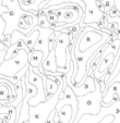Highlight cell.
I'll return each instance as SVG.
<instances>
[{
    "mask_svg": "<svg viewBox=\"0 0 120 123\" xmlns=\"http://www.w3.org/2000/svg\"><path fill=\"white\" fill-rule=\"evenodd\" d=\"M103 100V93L100 89V86L96 81V88L93 93H90L83 97H78L79 101V109L76 117L74 119L73 123H78L79 120L82 118L83 114H98L100 107H102Z\"/></svg>",
    "mask_w": 120,
    "mask_h": 123,
    "instance_id": "obj_1",
    "label": "cell"
},
{
    "mask_svg": "<svg viewBox=\"0 0 120 123\" xmlns=\"http://www.w3.org/2000/svg\"><path fill=\"white\" fill-rule=\"evenodd\" d=\"M28 64V55L25 50H20L15 57L5 60L0 65V76L13 77L19 71Z\"/></svg>",
    "mask_w": 120,
    "mask_h": 123,
    "instance_id": "obj_2",
    "label": "cell"
},
{
    "mask_svg": "<svg viewBox=\"0 0 120 123\" xmlns=\"http://www.w3.org/2000/svg\"><path fill=\"white\" fill-rule=\"evenodd\" d=\"M105 33L100 32V31H96L95 28L91 27H86V30L83 32L82 36L79 38L78 42V50L80 52H85L87 51L90 48L94 47L95 45H97L100 40L104 38Z\"/></svg>",
    "mask_w": 120,
    "mask_h": 123,
    "instance_id": "obj_3",
    "label": "cell"
},
{
    "mask_svg": "<svg viewBox=\"0 0 120 123\" xmlns=\"http://www.w3.org/2000/svg\"><path fill=\"white\" fill-rule=\"evenodd\" d=\"M82 1L85 5V9H84L83 20H82V23H80V26L88 27V25L98 22L105 13L100 12L97 9L96 0H82Z\"/></svg>",
    "mask_w": 120,
    "mask_h": 123,
    "instance_id": "obj_4",
    "label": "cell"
},
{
    "mask_svg": "<svg viewBox=\"0 0 120 123\" xmlns=\"http://www.w3.org/2000/svg\"><path fill=\"white\" fill-rule=\"evenodd\" d=\"M65 105H70L73 109V116L76 117L78 113V109H79V101H78V97L75 96V94L73 93L71 86L65 85L63 88V98L61 100H58L57 105H56V110H60V108L63 107Z\"/></svg>",
    "mask_w": 120,
    "mask_h": 123,
    "instance_id": "obj_5",
    "label": "cell"
},
{
    "mask_svg": "<svg viewBox=\"0 0 120 123\" xmlns=\"http://www.w3.org/2000/svg\"><path fill=\"white\" fill-rule=\"evenodd\" d=\"M37 31L39 32V36L36 40V44H35L33 50H39L44 54V59L48 56L49 54V49H48V38L50 36V34L53 32L51 28H42L38 27V26H35Z\"/></svg>",
    "mask_w": 120,
    "mask_h": 123,
    "instance_id": "obj_6",
    "label": "cell"
},
{
    "mask_svg": "<svg viewBox=\"0 0 120 123\" xmlns=\"http://www.w3.org/2000/svg\"><path fill=\"white\" fill-rule=\"evenodd\" d=\"M73 93L75 94L76 97H83V96L87 95L90 93H93L96 88V80L93 76H87L85 77L83 82L79 86L75 87H71Z\"/></svg>",
    "mask_w": 120,
    "mask_h": 123,
    "instance_id": "obj_7",
    "label": "cell"
},
{
    "mask_svg": "<svg viewBox=\"0 0 120 123\" xmlns=\"http://www.w3.org/2000/svg\"><path fill=\"white\" fill-rule=\"evenodd\" d=\"M40 71H50V72H57L58 67L56 63V54H55V49L51 51H49L48 56L43 60L40 67L38 68Z\"/></svg>",
    "mask_w": 120,
    "mask_h": 123,
    "instance_id": "obj_8",
    "label": "cell"
},
{
    "mask_svg": "<svg viewBox=\"0 0 120 123\" xmlns=\"http://www.w3.org/2000/svg\"><path fill=\"white\" fill-rule=\"evenodd\" d=\"M57 117L60 123H73L75 117L73 116V109L70 105H65L57 111Z\"/></svg>",
    "mask_w": 120,
    "mask_h": 123,
    "instance_id": "obj_9",
    "label": "cell"
},
{
    "mask_svg": "<svg viewBox=\"0 0 120 123\" xmlns=\"http://www.w3.org/2000/svg\"><path fill=\"white\" fill-rule=\"evenodd\" d=\"M44 60V54L39 50H33L28 55V64L31 68H39Z\"/></svg>",
    "mask_w": 120,
    "mask_h": 123,
    "instance_id": "obj_10",
    "label": "cell"
},
{
    "mask_svg": "<svg viewBox=\"0 0 120 123\" xmlns=\"http://www.w3.org/2000/svg\"><path fill=\"white\" fill-rule=\"evenodd\" d=\"M44 88H45V94H46V100H49L58 92L59 86L55 82H53L51 80L46 77V81L44 82Z\"/></svg>",
    "mask_w": 120,
    "mask_h": 123,
    "instance_id": "obj_11",
    "label": "cell"
},
{
    "mask_svg": "<svg viewBox=\"0 0 120 123\" xmlns=\"http://www.w3.org/2000/svg\"><path fill=\"white\" fill-rule=\"evenodd\" d=\"M70 2L79 5L80 7H81V9H83V10L85 9V5H84V2L82 1V0H50L49 2H47L46 5H45V7L43 8V9L48 8V7H51V6H57V5H61V3H70Z\"/></svg>",
    "mask_w": 120,
    "mask_h": 123,
    "instance_id": "obj_12",
    "label": "cell"
},
{
    "mask_svg": "<svg viewBox=\"0 0 120 123\" xmlns=\"http://www.w3.org/2000/svg\"><path fill=\"white\" fill-rule=\"evenodd\" d=\"M20 51V49L18 48L16 45H11L10 47H8L6 50V56H5V60H9V59L13 58L18 55V52Z\"/></svg>",
    "mask_w": 120,
    "mask_h": 123,
    "instance_id": "obj_13",
    "label": "cell"
},
{
    "mask_svg": "<svg viewBox=\"0 0 120 123\" xmlns=\"http://www.w3.org/2000/svg\"><path fill=\"white\" fill-rule=\"evenodd\" d=\"M37 26L42 28H50V23L48 22L46 15L44 14H40L38 16V22H37Z\"/></svg>",
    "mask_w": 120,
    "mask_h": 123,
    "instance_id": "obj_14",
    "label": "cell"
},
{
    "mask_svg": "<svg viewBox=\"0 0 120 123\" xmlns=\"http://www.w3.org/2000/svg\"><path fill=\"white\" fill-rule=\"evenodd\" d=\"M6 21L1 18V15H0V40L2 42L3 38H5V31H6Z\"/></svg>",
    "mask_w": 120,
    "mask_h": 123,
    "instance_id": "obj_15",
    "label": "cell"
},
{
    "mask_svg": "<svg viewBox=\"0 0 120 123\" xmlns=\"http://www.w3.org/2000/svg\"><path fill=\"white\" fill-rule=\"evenodd\" d=\"M107 16H108L109 19H113V18H120V13H119L117 8L113 6V7L107 12Z\"/></svg>",
    "mask_w": 120,
    "mask_h": 123,
    "instance_id": "obj_16",
    "label": "cell"
},
{
    "mask_svg": "<svg viewBox=\"0 0 120 123\" xmlns=\"http://www.w3.org/2000/svg\"><path fill=\"white\" fill-rule=\"evenodd\" d=\"M103 3H104V13H107L115 6V0H105Z\"/></svg>",
    "mask_w": 120,
    "mask_h": 123,
    "instance_id": "obj_17",
    "label": "cell"
},
{
    "mask_svg": "<svg viewBox=\"0 0 120 123\" xmlns=\"http://www.w3.org/2000/svg\"><path fill=\"white\" fill-rule=\"evenodd\" d=\"M56 114H57V110H56V108H53V110L50 111V113H49V116L47 117L46 121H45V123H55V117Z\"/></svg>",
    "mask_w": 120,
    "mask_h": 123,
    "instance_id": "obj_18",
    "label": "cell"
},
{
    "mask_svg": "<svg viewBox=\"0 0 120 123\" xmlns=\"http://www.w3.org/2000/svg\"><path fill=\"white\" fill-rule=\"evenodd\" d=\"M2 43L7 46V48L11 46V35H5V38H3Z\"/></svg>",
    "mask_w": 120,
    "mask_h": 123,
    "instance_id": "obj_19",
    "label": "cell"
},
{
    "mask_svg": "<svg viewBox=\"0 0 120 123\" xmlns=\"http://www.w3.org/2000/svg\"><path fill=\"white\" fill-rule=\"evenodd\" d=\"M47 20H48V22L50 24H55L57 23V16L55 15V14H53V15H49V16H46Z\"/></svg>",
    "mask_w": 120,
    "mask_h": 123,
    "instance_id": "obj_20",
    "label": "cell"
},
{
    "mask_svg": "<svg viewBox=\"0 0 120 123\" xmlns=\"http://www.w3.org/2000/svg\"><path fill=\"white\" fill-rule=\"evenodd\" d=\"M96 7H97V9H98L99 11L104 13V3L100 2V1H98V0H96Z\"/></svg>",
    "mask_w": 120,
    "mask_h": 123,
    "instance_id": "obj_21",
    "label": "cell"
},
{
    "mask_svg": "<svg viewBox=\"0 0 120 123\" xmlns=\"http://www.w3.org/2000/svg\"><path fill=\"white\" fill-rule=\"evenodd\" d=\"M6 50H7V49H5V50H1V51H0V65H1V63H2L3 61H5Z\"/></svg>",
    "mask_w": 120,
    "mask_h": 123,
    "instance_id": "obj_22",
    "label": "cell"
},
{
    "mask_svg": "<svg viewBox=\"0 0 120 123\" xmlns=\"http://www.w3.org/2000/svg\"><path fill=\"white\" fill-rule=\"evenodd\" d=\"M115 7L117 8L119 13H120V0H115Z\"/></svg>",
    "mask_w": 120,
    "mask_h": 123,
    "instance_id": "obj_23",
    "label": "cell"
},
{
    "mask_svg": "<svg viewBox=\"0 0 120 123\" xmlns=\"http://www.w3.org/2000/svg\"><path fill=\"white\" fill-rule=\"evenodd\" d=\"M5 49H7V46H6L3 43H1V44H0V51H1V50H5Z\"/></svg>",
    "mask_w": 120,
    "mask_h": 123,
    "instance_id": "obj_24",
    "label": "cell"
},
{
    "mask_svg": "<svg viewBox=\"0 0 120 123\" xmlns=\"http://www.w3.org/2000/svg\"><path fill=\"white\" fill-rule=\"evenodd\" d=\"M19 1H20V2H22V3H25L27 0H19Z\"/></svg>",
    "mask_w": 120,
    "mask_h": 123,
    "instance_id": "obj_25",
    "label": "cell"
},
{
    "mask_svg": "<svg viewBox=\"0 0 120 123\" xmlns=\"http://www.w3.org/2000/svg\"><path fill=\"white\" fill-rule=\"evenodd\" d=\"M98 1H100V2H104L105 0H98Z\"/></svg>",
    "mask_w": 120,
    "mask_h": 123,
    "instance_id": "obj_26",
    "label": "cell"
},
{
    "mask_svg": "<svg viewBox=\"0 0 120 123\" xmlns=\"http://www.w3.org/2000/svg\"><path fill=\"white\" fill-rule=\"evenodd\" d=\"M1 43H2V42H1V40H0V44H1Z\"/></svg>",
    "mask_w": 120,
    "mask_h": 123,
    "instance_id": "obj_27",
    "label": "cell"
},
{
    "mask_svg": "<svg viewBox=\"0 0 120 123\" xmlns=\"http://www.w3.org/2000/svg\"><path fill=\"white\" fill-rule=\"evenodd\" d=\"M23 123H28V122H23Z\"/></svg>",
    "mask_w": 120,
    "mask_h": 123,
    "instance_id": "obj_28",
    "label": "cell"
},
{
    "mask_svg": "<svg viewBox=\"0 0 120 123\" xmlns=\"http://www.w3.org/2000/svg\"><path fill=\"white\" fill-rule=\"evenodd\" d=\"M12 1H13V0H12Z\"/></svg>",
    "mask_w": 120,
    "mask_h": 123,
    "instance_id": "obj_29",
    "label": "cell"
}]
</instances>
